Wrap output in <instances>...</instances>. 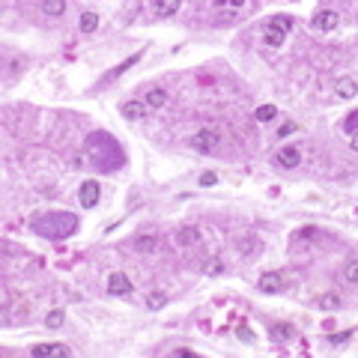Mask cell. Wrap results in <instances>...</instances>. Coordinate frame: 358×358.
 Returning a JSON list of instances; mask_svg holds the SVG:
<instances>
[{
    "label": "cell",
    "mask_w": 358,
    "mask_h": 358,
    "mask_svg": "<svg viewBox=\"0 0 358 358\" xmlns=\"http://www.w3.org/2000/svg\"><path fill=\"white\" fill-rule=\"evenodd\" d=\"M290 30H293V18L290 15H275V18L266 21V42L269 45H281Z\"/></svg>",
    "instance_id": "obj_1"
},
{
    "label": "cell",
    "mask_w": 358,
    "mask_h": 358,
    "mask_svg": "<svg viewBox=\"0 0 358 358\" xmlns=\"http://www.w3.org/2000/svg\"><path fill=\"white\" fill-rule=\"evenodd\" d=\"M30 352H33V358H66V355H72V349L63 346V343H39V346H33Z\"/></svg>",
    "instance_id": "obj_2"
},
{
    "label": "cell",
    "mask_w": 358,
    "mask_h": 358,
    "mask_svg": "<svg viewBox=\"0 0 358 358\" xmlns=\"http://www.w3.org/2000/svg\"><path fill=\"white\" fill-rule=\"evenodd\" d=\"M98 194H101V188H98L96 179H87L84 185H81V191H78V197H81V203L87 206V209H93L98 203Z\"/></svg>",
    "instance_id": "obj_3"
},
{
    "label": "cell",
    "mask_w": 358,
    "mask_h": 358,
    "mask_svg": "<svg viewBox=\"0 0 358 358\" xmlns=\"http://www.w3.org/2000/svg\"><path fill=\"white\" fill-rule=\"evenodd\" d=\"M108 293L111 295H129L131 293V281L123 275V272H114L108 278Z\"/></svg>",
    "instance_id": "obj_4"
},
{
    "label": "cell",
    "mask_w": 358,
    "mask_h": 358,
    "mask_svg": "<svg viewBox=\"0 0 358 358\" xmlns=\"http://www.w3.org/2000/svg\"><path fill=\"white\" fill-rule=\"evenodd\" d=\"M275 162L281 164V167H287V170H293L301 162V152H298V146H284L281 152H275Z\"/></svg>",
    "instance_id": "obj_5"
},
{
    "label": "cell",
    "mask_w": 358,
    "mask_h": 358,
    "mask_svg": "<svg viewBox=\"0 0 358 358\" xmlns=\"http://www.w3.org/2000/svg\"><path fill=\"white\" fill-rule=\"evenodd\" d=\"M337 21H340V18H337V12H334V9H323V12H317V15H314V27H317V30H334V27H337Z\"/></svg>",
    "instance_id": "obj_6"
},
{
    "label": "cell",
    "mask_w": 358,
    "mask_h": 358,
    "mask_svg": "<svg viewBox=\"0 0 358 358\" xmlns=\"http://www.w3.org/2000/svg\"><path fill=\"white\" fill-rule=\"evenodd\" d=\"M269 337H272L275 343H287V340L295 337V328L290 326V323H275V326L269 328Z\"/></svg>",
    "instance_id": "obj_7"
},
{
    "label": "cell",
    "mask_w": 358,
    "mask_h": 358,
    "mask_svg": "<svg viewBox=\"0 0 358 358\" xmlns=\"http://www.w3.org/2000/svg\"><path fill=\"white\" fill-rule=\"evenodd\" d=\"M215 143H218V134H215V131H200V134L191 137V146H194V149H203V152L212 149Z\"/></svg>",
    "instance_id": "obj_8"
},
{
    "label": "cell",
    "mask_w": 358,
    "mask_h": 358,
    "mask_svg": "<svg viewBox=\"0 0 358 358\" xmlns=\"http://www.w3.org/2000/svg\"><path fill=\"white\" fill-rule=\"evenodd\" d=\"M281 287H284V278L275 275V272H269V275H263V278H260V290H263V293H278Z\"/></svg>",
    "instance_id": "obj_9"
},
{
    "label": "cell",
    "mask_w": 358,
    "mask_h": 358,
    "mask_svg": "<svg viewBox=\"0 0 358 358\" xmlns=\"http://www.w3.org/2000/svg\"><path fill=\"white\" fill-rule=\"evenodd\" d=\"M143 114H146V105H140V101H126V105H123V117L131 120V123L143 120Z\"/></svg>",
    "instance_id": "obj_10"
},
{
    "label": "cell",
    "mask_w": 358,
    "mask_h": 358,
    "mask_svg": "<svg viewBox=\"0 0 358 358\" xmlns=\"http://www.w3.org/2000/svg\"><path fill=\"white\" fill-rule=\"evenodd\" d=\"M334 90H337V96L340 98H352L355 96V81H352V78H340Z\"/></svg>",
    "instance_id": "obj_11"
},
{
    "label": "cell",
    "mask_w": 358,
    "mask_h": 358,
    "mask_svg": "<svg viewBox=\"0 0 358 358\" xmlns=\"http://www.w3.org/2000/svg\"><path fill=\"white\" fill-rule=\"evenodd\" d=\"M96 27H98V15L93 12V9H87V12L81 15V30H84V33H93Z\"/></svg>",
    "instance_id": "obj_12"
},
{
    "label": "cell",
    "mask_w": 358,
    "mask_h": 358,
    "mask_svg": "<svg viewBox=\"0 0 358 358\" xmlns=\"http://www.w3.org/2000/svg\"><path fill=\"white\" fill-rule=\"evenodd\" d=\"M176 239H179V245H194L197 239H200V230L197 227H182Z\"/></svg>",
    "instance_id": "obj_13"
},
{
    "label": "cell",
    "mask_w": 358,
    "mask_h": 358,
    "mask_svg": "<svg viewBox=\"0 0 358 358\" xmlns=\"http://www.w3.org/2000/svg\"><path fill=\"white\" fill-rule=\"evenodd\" d=\"M156 236H140L137 242H134V251H140V254H149V251H156Z\"/></svg>",
    "instance_id": "obj_14"
},
{
    "label": "cell",
    "mask_w": 358,
    "mask_h": 358,
    "mask_svg": "<svg viewBox=\"0 0 358 358\" xmlns=\"http://www.w3.org/2000/svg\"><path fill=\"white\" fill-rule=\"evenodd\" d=\"M39 9L48 12V15H63L66 3H63V0H45V3H39Z\"/></svg>",
    "instance_id": "obj_15"
},
{
    "label": "cell",
    "mask_w": 358,
    "mask_h": 358,
    "mask_svg": "<svg viewBox=\"0 0 358 358\" xmlns=\"http://www.w3.org/2000/svg\"><path fill=\"white\" fill-rule=\"evenodd\" d=\"M164 101H167V93H164V90H149V93H146V108H162Z\"/></svg>",
    "instance_id": "obj_16"
},
{
    "label": "cell",
    "mask_w": 358,
    "mask_h": 358,
    "mask_svg": "<svg viewBox=\"0 0 358 358\" xmlns=\"http://www.w3.org/2000/svg\"><path fill=\"white\" fill-rule=\"evenodd\" d=\"M355 126H358V111H352V114L346 117V123H343V131L349 134V140H352V146H355Z\"/></svg>",
    "instance_id": "obj_17"
},
{
    "label": "cell",
    "mask_w": 358,
    "mask_h": 358,
    "mask_svg": "<svg viewBox=\"0 0 358 358\" xmlns=\"http://www.w3.org/2000/svg\"><path fill=\"white\" fill-rule=\"evenodd\" d=\"M343 301H340V295H334V293H328V295H323L320 298V308H326V311H337Z\"/></svg>",
    "instance_id": "obj_18"
},
{
    "label": "cell",
    "mask_w": 358,
    "mask_h": 358,
    "mask_svg": "<svg viewBox=\"0 0 358 358\" xmlns=\"http://www.w3.org/2000/svg\"><path fill=\"white\" fill-rule=\"evenodd\" d=\"M179 9V0H164V3H156V12L159 15H173Z\"/></svg>",
    "instance_id": "obj_19"
},
{
    "label": "cell",
    "mask_w": 358,
    "mask_h": 358,
    "mask_svg": "<svg viewBox=\"0 0 358 358\" xmlns=\"http://www.w3.org/2000/svg\"><path fill=\"white\" fill-rule=\"evenodd\" d=\"M164 301H167V295L164 293H152L149 298H146V308H149V311H159V308H164Z\"/></svg>",
    "instance_id": "obj_20"
},
{
    "label": "cell",
    "mask_w": 358,
    "mask_h": 358,
    "mask_svg": "<svg viewBox=\"0 0 358 358\" xmlns=\"http://www.w3.org/2000/svg\"><path fill=\"white\" fill-rule=\"evenodd\" d=\"M45 326H48V328H60V326H63V311H51V314L45 317Z\"/></svg>",
    "instance_id": "obj_21"
},
{
    "label": "cell",
    "mask_w": 358,
    "mask_h": 358,
    "mask_svg": "<svg viewBox=\"0 0 358 358\" xmlns=\"http://www.w3.org/2000/svg\"><path fill=\"white\" fill-rule=\"evenodd\" d=\"M221 272H224L221 260H206L203 263V275H221Z\"/></svg>",
    "instance_id": "obj_22"
},
{
    "label": "cell",
    "mask_w": 358,
    "mask_h": 358,
    "mask_svg": "<svg viewBox=\"0 0 358 358\" xmlns=\"http://www.w3.org/2000/svg\"><path fill=\"white\" fill-rule=\"evenodd\" d=\"M275 117V105H263V108H257V120L260 123H269Z\"/></svg>",
    "instance_id": "obj_23"
},
{
    "label": "cell",
    "mask_w": 358,
    "mask_h": 358,
    "mask_svg": "<svg viewBox=\"0 0 358 358\" xmlns=\"http://www.w3.org/2000/svg\"><path fill=\"white\" fill-rule=\"evenodd\" d=\"M352 334H355L352 328H346V331H337V334H328V343H346Z\"/></svg>",
    "instance_id": "obj_24"
},
{
    "label": "cell",
    "mask_w": 358,
    "mask_h": 358,
    "mask_svg": "<svg viewBox=\"0 0 358 358\" xmlns=\"http://www.w3.org/2000/svg\"><path fill=\"white\" fill-rule=\"evenodd\" d=\"M137 60H140V54H134V57H129V60H126V63H123V66H117V69H114V78H120L123 72H129L131 66L137 63Z\"/></svg>",
    "instance_id": "obj_25"
},
{
    "label": "cell",
    "mask_w": 358,
    "mask_h": 358,
    "mask_svg": "<svg viewBox=\"0 0 358 358\" xmlns=\"http://www.w3.org/2000/svg\"><path fill=\"white\" fill-rule=\"evenodd\" d=\"M197 182H200V185H206V188H212V185L218 182V176H215L212 170H206V173H200V179H197Z\"/></svg>",
    "instance_id": "obj_26"
},
{
    "label": "cell",
    "mask_w": 358,
    "mask_h": 358,
    "mask_svg": "<svg viewBox=\"0 0 358 358\" xmlns=\"http://www.w3.org/2000/svg\"><path fill=\"white\" fill-rule=\"evenodd\" d=\"M355 272H358V263H355V260H349V266H346V281H349V284H355V281H358Z\"/></svg>",
    "instance_id": "obj_27"
},
{
    "label": "cell",
    "mask_w": 358,
    "mask_h": 358,
    "mask_svg": "<svg viewBox=\"0 0 358 358\" xmlns=\"http://www.w3.org/2000/svg\"><path fill=\"white\" fill-rule=\"evenodd\" d=\"M236 334H239V340H245V343H248V340H254V331H251L248 326H239V331H236Z\"/></svg>",
    "instance_id": "obj_28"
},
{
    "label": "cell",
    "mask_w": 358,
    "mask_h": 358,
    "mask_svg": "<svg viewBox=\"0 0 358 358\" xmlns=\"http://www.w3.org/2000/svg\"><path fill=\"white\" fill-rule=\"evenodd\" d=\"M293 131H298V129H295V123H284V126L278 129V137H290Z\"/></svg>",
    "instance_id": "obj_29"
},
{
    "label": "cell",
    "mask_w": 358,
    "mask_h": 358,
    "mask_svg": "<svg viewBox=\"0 0 358 358\" xmlns=\"http://www.w3.org/2000/svg\"><path fill=\"white\" fill-rule=\"evenodd\" d=\"M173 358H194V352H188V349H176Z\"/></svg>",
    "instance_id": "obj_30"
}]
</instances>
